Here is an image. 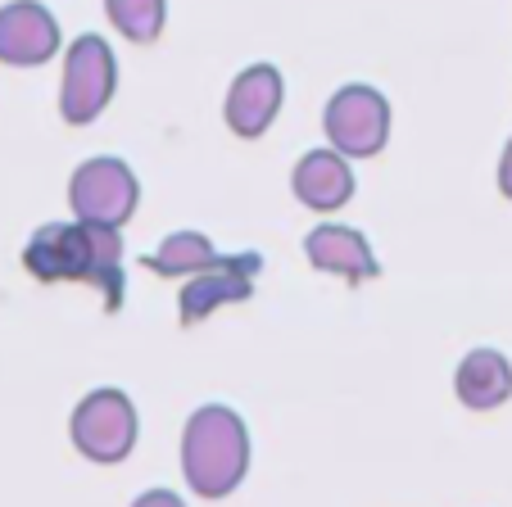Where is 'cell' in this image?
Instances as JSON below:
<instances>
[{
  "mask_svg": "<svg viewBox=\"0 0 512 507\" xmlns=\"http://www.w3.org/2000/svg\"><path fill=\"white\" fill-rule=\"evenodd\" d=\"M23 268L37 281H82L105 295L114 313L123 304V227L100 222H46L23 245Z\"/></svg>",
  "mask_w": 512,
  "mask_h": 507,
  "instance_id": "1",
  "label": "cell"
},
{
  "mask_svg": "<svg viewBox=\"0 0 512 507\" xmlns=\"http://www.w3.org/2000/svg\"><path fill=\"white\" fill-rule=\"evenodd\" d=\"M182 471L200 498H227L250 471V431L227 403H204L182 431Z\"/></svg>",
  "mask_w": 512,
  "mask_h": 507,
  "instance_id": "2",
  "label": "cell"
},
{
  "mask_svg": "<svg viewBox=\"0 0 512 507\" xmlns=\"http://www.w3.org/2000/svg\"><path fill=\"white\" fill-rule=\"evenodd\" d=\"M118 91V59L100 32H82L64 55V82H59V114L68 127H87L105 114Z\"/></svg>",
  "mask_w": 512,
  "mask_h": 507,
  "instance_id": "3",
  "label": "cell"
},
{
  "mask_svg": "<svg viewBox=\"0 0 512 507\" xmlns=\"http://www.w3.org/2000/svg\"><path fill=\"white\" fill-rule=\"evenodd\" d=\"M68 204H73V218L78 222L123 227V222H132L136 204H141V182H136L127 159L96 154V159L73 168V177H68Z\"/></svg>",
  "mask_w": 512,
  "mask_h": 507,
  "instance_id": "4",
  "label": "cell"
},
{
  "mask_svg": "<svg viewBox=\"0 0 512 507\" xmlns=\"http://www.w3.org/2000/svg\"><path fill=\"white\" fill-rule=\"evenodd\" d=\"M322 132L345 159H372L390 141V100L377 87L349 82L322 109Z\"/></svg>",
  "mask_w": 512,
  "mask_h": 507,
  "instance_id": "5",
  "label": "cell"
},
{
  "mask_svg": "<svg viewBox=\"0 0 512 507\" xmlns=\"http://www.w3.org/2000/svg\"><path fill=\"white\" fill-rule=\"evenodd\" d=\"M73 449L91 462H123L136 449V408L123 390H91L68 421Z\"/></svg>",
  "mask_w": 512,
  "mask_h": 507,
  "instance_id": "6",
  "label": "cell"
},
{
  "mask_svg": "<svg viewBox=\"0 0 512 507\" xmlns=\"http://www.w3.org/2000/svg\"><path fill=\"white\" fill-rule=\"evenodd\" d=\"M263 272L259 254H223L213 268L186 277L182 295H177V317L182 326H195L223 304H241V299L254 295V277Z\"/></svg>",
  "mask_w": 512,
  "mask_h": 507,
  "instance_id": "7",
  "label": "cell"
},
{
  "mask_svg": "<svg viewBox=\"0 0 512 507\" xmlns=\"http://www.w3.org/2000/svg\"><path fill=\"white\" fill-rule=\"evenodd\" d=\"M59 19L41 0H10L0 5V64L10 68H41L59 55Z\"/></svg>",
  "mask_w": 512,
  "mask_h": 507,
  "instance_id": "8",
  "label": "cell"
},
{
  "mask_svg": "<svg viewBox=\"0 0 512 507\" xmlns=\"http://www.w3.org/2000/svg\"><path fill=\"white\" fill-rule=\"evenodd\" d=\"M281 100H286V77H281V68L277 64H250L232 77L223 118L236 136L259 141V136L277 123Z\"/></svg>",
  "mask_w": 512,
  "mask_h": 507,
  "instance_id": "9",
  "label": "cell"
},
{
  "mask_svg": "<svg viewBox=\"0 0 512 507\" xmlns=\"http://www.w3.org/2000/svg\"><path fill=\"white\" fill-rule=\"evenodd\" d=\"M290 191L304 209L313 213H336L354 200V168L336 145H322V150L300 154L295 173H290Z\"/></svg>",
  "mask_w": 512,
  "mask_h": 507,
  "instance_id": "10",
  "label": "cell"
},
{
  "mask_svg": "<svg viewBox=\"0 0 512 507\" xmlns=\"http://www.w3.org/2000/svg\"><path fill=\"white\" fill-rule=\"evenodd\" d=\"M304 254L318 272H336L345 277L349 286H363V281H377L381 277V263L372 254L368 236L354 227H340V222H322L304 236Z\"/></svg>",
  "mask_w": 512,
  "mask_h": 507,
  "instance_id": "11",
  "label": "cell"
},
{
  "mask_svg": "<svg viewBox=\"0 0 512 507\" xmlns=\"http://www.w3.org/2000/svg\"><path fill=\"white\" fill-rule=\"evenodd\" d=\"M454 390H458V403H467L476 412L499 408L512 394V363L499 349H472L454 372Z\"/></svg>",
  "mask_w": 512,
  "mask_h": 507,
  "instance_id": "12",
  "label": "cell"
},
{
  "mask_svg": "<svg viewBox=\"0 0 512 507\" xmlns=\"http://www.w3.org/2000/svg\"><path fill=\"white\" fill-rule=\"evenodd\" d=\"M223 259L213 240L204 231H173V236L159 240V249L145 259V268L155 272V277H195V272L213 268V263Z\"/></svg>",
  "mask_w": 512,
  "mask_h": 507,
  "instance_id": "13",
  "label": "cell"
},
{
  "mask_svg": "<svg viewBox=\"0 0 512 507\" xmlns=\"http://www.w3.org/2000/svg\"><path fill=\"white\" fill-rule=\"evenodd\" d=\"M105 14L127 41L150 46L168 23V0H105Z\"/></svg>",
  "mask_w": 512,
  "mask_h": 507,
  "instance_id": "14",
  "label": "cell"
},
{
  "mask_svg": "<svg viewBox=\"0 0 512 507\" xmlns=\"http://www.w3.org/2000/svg\"><path fill=\"white\" fill-rule=\"evenodd\" d=\"M132 507H186V503L173 494V489H150V494H141Z\"/></svg>",
  "mask_w": 512,
  "mask_h": 507,
  "instance_id": "15",
  "label": "cell"
},
{
  "mask_svg": "<svg viewBox=\"0 0 512 507\" xmlns=\"http://www.w3.org/2000/svg\"><path fill=\"white\" fill-rule=\"evenodd\" d=\"M499 191H503V200H512V136L499 154Z\"/></svg>",
  "mask_w": 512,
  "mask_h": 507,
  "instance_id": "16",
  "label": "cell"
}]
</instances>
